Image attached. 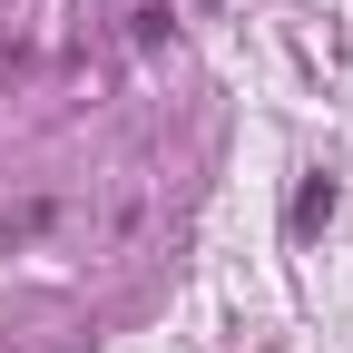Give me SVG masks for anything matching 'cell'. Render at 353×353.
Returning a JSON list of instances; mask_svg holds the SVG:
<instances>
[{
  "mask_svg": "<svg viewBox=\"0 0 353 353\" xmlns=\"http://www.w3.org/2000/svg\"><path fill=\"white\" fill-rule=\"evenodd\" d=\"M324 216H334V176H304V187H294V206H285V236H314Z\"/></svg>",
  "mask_w": 353,
  "mask_h": 353,
  "instance_id": "6da1fadb",
  "label": "cell"
}]
</instances>
